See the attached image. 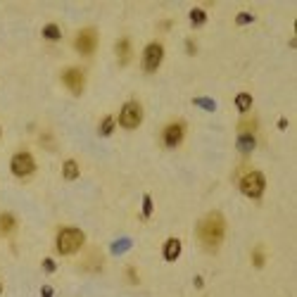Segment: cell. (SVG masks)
<instances>
[{
    "label": "cell",
    "instance_id": "1",
    "mask_svg": "<svg viewBox=\"0 0 297 297\" xmlns=\"http://www.w3.org/2000/svg\"><path fill=\"white\" fill-rule=\"evenodd\" d=\"M224 233H226V221H224V216L219 212H209L197 226L200 243L207 250H216L221 245V240H224Z\"/></svg>",
    "mask_w": 297,
    "mask_h": 297
},
{
    "label": "cell",
    "instance_id": "2",
    "mask_svg": "<svg viewBox=\"0 0 297 297\" xmlns=\"http://www.w3.org/2000/svg\"><path fill=\"white\" fill-rule=\"evenodd\" d=\"M84 243L86 236L81 229H62L57 233V240H55L59 255H74V252H79L84 247Z\"/></svg>",
    "mask_w": 297,
    "mask_h": 297
},
{
    "label": "cell",
    "instance_id": "3",
    "mask_svg": "<svg viewBox=\"0 0 297 297\" xmlns=\"http://www.w3.org/2000/svg\"><path fill=\"white\" fill-rule=\"evenodd\" d=\"M264 188H266V181H264L262 171H247L245 176L240 178V190L247 197H262Z\"/></svg>",
    "mask_w": 297,
    "mask_h": 297
},
{
    "label": "cell",
    "instance_id": "4",
    "mask_svg": "<svg viewBox=\"0 0 297 297\" xmlns=\"http://www.w3.org/2000/svg\"><path fill=\"white\" fill-rule=\"evenodd\" d=\"M140 121H143V107H140L136 100L126 102V105L121 107V112H119V124L131 131V128L140 126Z\"/></svg>",
    "mask_w": 297,
    "mask_h": 297
},
{
    "label": "cell",
    "instance_id": "5",
    "mask_svg": "<svg viewBox=\"0 0 297 297\" xmlns=\"http://www.w3.org/2000/svg\"><path fill=\"white\" fill-rule=\"evenodd\" d=\"M74 48H77L81 55H93L95 48H98V31H95L93 26H86V29H81L77 34V38H74Z\"/></svg>",
    "mask_w": 297,
    "mask_h": 297
},
{
    "label": "cell",
    "instance_id": "6",
    "mask_svg": "<svg viewBox=\"0 0 297 297\" xmlns=\"http://www.w3.org/2000/svg\"><path fill=\"white\" fill-rule=\"evenodd\" d=\"M10 169H12L15 176L26 178V176H31V174L36 171V162L29 153H17L15 157H12V162H10Z\"/></svg>",
    "mask_w": 297,
    "mask_h": 297
},
{
    "label": "cell",
    "instance_id": "7",
    "mask_svg": "<svg viewBox=\"0 0 297 297\" xmlns=\"http://www.w3.org/2000/svg\"><path fill=\"white\" fill-rule=\"evenodd\" d=\"M162 59H164V48H162V43H150V45L143 50V69L153 74V71L160 69Z\"/></svg>",
    "mask_w": 297,
    "mask_h": 297
},
{
    "label": "cell",
    "instance_id": "8",
    "mask_svg": "<svg viewBox=\"0 0 297 297\" xmlns=\"http://www.w3.org/2000/svg\"><path fill=\"white\" fill-rule=\"evenodd\" d=\"M62 81H64V86H67L69 91L74 95H81L84 93V86H86V77L84 71L79 67H69L62 71Z\"/></svg>",
    "mask_w": 297,
    "mask_h": 297
},
{
    "label": "cell",
    "instance_id": "9",
    "mask_svg": "<svg viewBox=\"0 0 297 297\" xmlns=\"http://www.w3.org/2000/svg\"><path fill=\"white\" fill-rule=\"evenodd\" d=\"M183 136H186V126H183L181 121H171L169 126L164 128L162 140H164V145H167V147H176V145H181Z\"/></svg>",
    "mask_w": 297,
    "mask_h": 297
},
{
    "label": "cell",
    "instance_id": "10",
    "mask_svg": "<svg viewBox=\"0 0 297 297\" xmlns=\"http://www.w3.org/2000/svg\"><path fill=\"white\" fill-rule=\"evenodd\" d=\"M162 252H164V259H167V262H176L178 255H181V240H178V238H169V240L164 243V250H162Z\"/></svg>",
    "mask_w": 297,
    "mask_h": 297
},
{
    "label": "cell",
    "instance_id": "11",
    "mask_svg": "<svg viewBox=\"0 0 297 297\" xmlns=\"http://www.w3.org/2000/svg\"><path fill=\"white\" fill-rule=\"evenodd\" d=\"M236 145H238V150L240 153H252L257 147V138H255V133H240L238 136V140H236Z\"/></svg>",
    "mask_w": 297,
    "mask_h": 297
},
{
    "label": "cell",
    "instance_id": "12",
    "mask_svg": "<svg viewBox=\"0 0 297 297\" xmlns=\"http://www.w3.org/2000/svg\"><path fill=\"white\" fill-rule=\"evenodd\" d=\"M15 229H17V219H15L10 212L0 214V236H10Z\"/></svg>",
    "mask_w": 297,
    "mask_h": 297
},
{
    "label": "cell",
    "instance_id": "13",
    "mask_svg": "<svg viewBox=\"0 0 297 297\" xmlns=\"http://www.w3.org/2000/svg\"><path fill=\"white\" fill-rule=\"evenodd\" d=\"M117 57L121 64H128V59H131V41L128 38H121L117 43Z\"/></svg>",
    "mask_w": 297,
    "mask_h": 297
},
{
    "label": "cell",
    "instance_id": "14",
    "mask_svg": "<svg viewBox=\"0 0 297 297\" xmlns=\"http://www.w3.org/2000/svg\"><path fill=\"white\" fill-rule=\"evenodd\" d=\"M62 176L67 178V181H74V178H79V164L74 160H67L64 164H62Z\"/></svg>",
    "mask_w": 297,
    "mask_h": 297
},
{
    "label": "cell",
    "instance_id": "15",
    "mask_svg": "<svg viewBox=\"0 0 297 297\" xmlns=\"http://www.w3.org/2000/svg\"><path fill=\"white\" fill-rule=\"evenodd\" d=\"M43 38H48V41H59V38H62L59 26L57 24H45L43 26Z\"/></svg>",
    "mask_w": 297,
    "mask_h": 297
},
{
    "label": "cell",
    "instance_id": "16",
    "mask_svg": "<svg viewBox=\"0 0 297 297\" xmlns=\"http://www.w3.org/2000/svg\"><path fill=\"white\" fill-rule=\"evenodd\" d=\"M236 107L240 112H247L250 107H252V95L250 93H238L236 95Z\"/></svg>",
    "mask_w": 297,
    "mask_h": 297
},
{
    "label": "cell",
    "instance_id": "17",
    "mask_svg": "<svg viewBox=\"0 0 297 297\" xmlns=\"http://www.w3.org/2000/svg\"><path fill=\"white\" fill-rule=\"evenodd\" d=\"M190 22H193V26H202L204 22H207L204 10H200V8H193V10H190Z\"/></svg>",
    "mask_w": 297,
    "mask_h": 297
},
{
    "label": "cell",
    "instance_id": "18",
    "mask_svg": "<svg viewBox=\"0 0 297 297\" xmlns=\"http://www.w3.org/2000/svg\"><path fill=\"white\" fill-rule=\"evenodd\" d=\"M238 131H240V133H255L257 119H245V121H240V124H238Z\"/></svg>",
    "mask_w": 297,
    "mask_h": 297
},
{
    "label": "cell",
    "instance_id": "19",
    "mask_svg": "<svg viewBox=\"0 0 297 297\" xmlns=\"http://www.w3.org/2000/svg\"><path fill=\"white\" fill-rule=\"evenodd\" d=\"M112 131H114V119H112V117H105L100 121V136H110Z\"/></svg>",
    "mask_w": 297,
    "mask_h": 297
},
{
    "label": "cell",
    "instance_id": "20",
    "mask_svg": "<svg viewBox=\"0 0 297 297\" xmlns=\"http://www.w3.org/2000/svg\"><path fill=\"white\" fill-rule=\"evenodd\" d=\"M195 105H200V107H204V110H209V112L216 110V105H214V102L209 100V98H197Z\"/></svg>",
    "mask_w": 297,
    "mask_h": 297
},
{
    "label": "cell",
    "instance_id": "21",
    "mask_svg": "<svg viewBox=\"0 0 297 297\" xmlns=\"http://www.w3.org/2000/svg\"><path fill=\"white\" fill-rule=\"evenodd\" d=\"M153 214V200H150V195L143 197V216H150Z\"/></svg>",
    "mask_w": 297,
    "mask_h": 297
},
{
    "label": "cell",
    "instance_id": "22",
    "mask_svg": "<svg viewBox=\"0 0 297 297\" xmlns=\"http://www.w3.org/2000/svg\"><path fill=\"white\" fill-rule=\"evenodd\" d=\"M236 22L238 24H250V22H255V17H252L250 12H240V15L236 17Z\"/></svg>",
    "mask_w": 297,
    "mask_h": 297
},
{
    "label": "cell",
    "instance_id": "23",
    "mask_svg": "<svg viewBox=\"0 0 297 297\" xmlns=\"http://www.w3.org/2000/svg\"><path fill=\"white\" fill-rule=\"evenodd\" d=\"M128 245H131V243H128V240H119V243H114V245H112V252H124V250H128Z\"/></svg>",
    "mask_w": 297,
    "mask_h": 297
},
{
    "label": "cell",
    "instance_id": "24",
    "mask_svg": "<svg viewBox=\"0 0 297 297\" xmlns=\"http://www.w3.org/2000/svg\"><path fill=\"white\" fill-rule=\"evenodd\" d=\"M252 262H255V266H264V255L259 252V250H255V255H252Z\"/></svg>",
    "mask_w": 297,
    "mask_h": 297
},
{
    "label": "cell",
    "instance_id": "25",
    "mask_svg": "<svg viewBox=\"0 0 297 297\" xmlns=\"http://www.w3.org/2000/svg\"><path fill=\"white\" fill-rule=\"evenodd\" d=\"M43 269H45L48 273H52L55 271V262H52V259H43Z\"/></svg>",
    "mask_w": 297,
    "mask_h": 297
},
{
    "label": "cell",
    "instance_id": "26",
    "mask_svg": "<svg viewBox=\"0 0 297 297\" xmlns=\"http://www.w3.org/2000/svg\"><path fill=\"white\" fill-rule=\"evenodd\" d=\"M43 297H52V288H48V285H45V288H43V292H41Z\"/></svg>",
    "mask_w": 297,
    "mask_h": 297
},
{
    "label": "cell",
    "instance_id": "27",
    "mask_svg": "<svg viewBox=\"0 0 297 297\" xmlns=\"http://www.w3.org/2000/svg\"><path fill=\"white\" fill-rule=\"evenodd\" d=\"M0 292H3V285H0Z\"/></svg>",
    "mask_w": 297,
    "mask_h": 297
}]
</instances>
